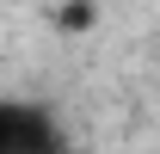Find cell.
<instances>
[{
    "label": "cell",
    "instance_id": "cell-1",
    "mask_svg": "<svg viewBox=\"0 0 160 154\" xmlns=\"http://www.w3.org/2000/svg\"><path fill=\"white\" fill-rule=\"evenodd\" d=\"M62 148H68V136L49 105H31V99L0 105V154H62Z\"/></svg>",
    "mask_w": 160,
    "mask_h": 154
}]
</instances>
